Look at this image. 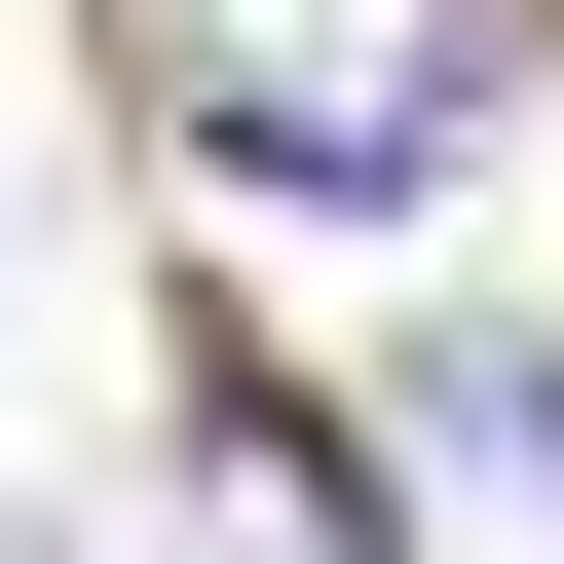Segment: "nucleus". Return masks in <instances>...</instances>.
Segmentation results:
<instances>
[{
	"label": "nucleus",
	"mask_w": 564,
	"mask_h": 564,
	"mask_svg": "<svg viewBox=\"0 0 564 564\" xmlns=\"http://www.w3.org/2000/svg\"><path fill=\"white\" fill-rule=\"evenodd\" d=\"M188 564H377V489H339V414H226V452H188Z\"/></svg>",
	"instance_id": "f03ea898"
},
{
	"label": "nucleus",
	"mask_w": 564,
	"mask_h": 564,
	"mask_svg": "<svg viewBox=\"0 0 564 564\" xmlns=\"http://www.w3.org/2000/svg\"><path fill=\"white\" fill-rule=\"evenodd\" d=\"M0 564H39V527H0Z\"/></svg>",
	"instance_id": "20e7f679"
},
{
	"label": "nucleus",
	"mask_w": 564,
	"mask_h": 564,
	"mask_svg": "<svg viewBox=\"0 0 564 564\" xmlns=\"http://www.w3.org/2000/svg\"><path fill=\"white\" fill-rule=\"evenodd\" d=\"M452 489H489V527L564 564V339H452Z\"/></svg>",
	"instance_id": "7ed1b4c3"
},
{
	"label": "nucleus",
	"mask_w": 564,
	"mask_h": 564,
	"mask_svg": "<svg viewBox=\"0 0 564 564\" xmlns=\"http://www.w3.org/2000/svg\"><path fill=\"white\" fill-rule=\"evenodd\" d=\"M527 113V0H188V151L226 188H452Z\"/></svg>",
	"instance_id": "f257e3e1"
}]
</instances>
